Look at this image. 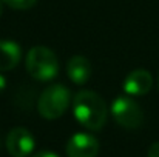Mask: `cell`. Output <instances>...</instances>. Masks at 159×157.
<instances>
[{
	"instance_id": "cell-1",
	"label": "cell",
	"mask_w": 159,
	"mask_h": 157,
	"mask_svg": "<svg viewBox=\"0 0 159 157\" xmlns=\"http://www.w3.org/2000/svg\"><path fill=\"white\" fill-rule=\"evenodd\" d=\"M74 119L90 131H99L104 128L108 117V109L104 99L94 91H79L73 99Z\"/></svg>"
},
{
	"instance_id": "cell-5",
	"label": "cell",
	"mask_w": 159,
	"mask_h": 157,
	"mask_svg": "<svg viewBox=\"0 0 159 157\" xmlns=\"http://www.w3.org/2000/svg\"><path fill=\"white\" fill-rule=\"evenodd\" d=\"M34 146L36 140L26 128H14L6 136V150L12 157H28Z\"/></svg>"
},
{
	"instance_id": "cell-14",
	"label": "cell",
	"mask_w": 159,
	"mask_h": 157,
	"mask_svg": "<svg viewBox=\"0 0 159 157\" xmlns=\"http://www.w3.org/2000/svg\"><path fill=\"white\" fill-rule=\"evenodd\" d=\"M2 14H3V2L0 0V15H2Z\"/></svg>"
},
{
	"instance_id": "cell-15",
	"label": "cell",
	"mask_w": 159,
	"mask_h": 157,
	"mask_svg": "<svg viewBox=\"0 0 159 157\" xmlns=\"http://www.w3.org/2000/svg\"><path fill=\"white\" fill-rule=\"evenodd\" d=\"M158 88H159V80H158Z\"/></svg>"
},
{
	"instance_id": "cell-13",
	"label": "cell",
	"mask_w": 159,
	"mask_h": 157,
	"mask_svg": "<svg viewBox=\"0 0 159 157\" xmlns=\"http://www.w3.org/2000/svg\"><path fill=\"white\" fill-rule=\"evenodd\" d=\"M5 86H6V79H5V77L0 74V93L5 89Z\"/></svg>"
},
{
	"instance_id": "cell-7",
	"label": "cell",
	"mask_w": 159,
	"mask_h": 157,
	"mask_svg": "<svg viewBox=\"0 0 159 157\" xmlns=\"http://www.w3.org/2000/svg\"><path fill=\"white\" fill-rule=\"evenodd\" d=\"M153 86V77L147 69H134L124 80V91L128 96H144Z\"/></svg>"
},
{
	"instance_id": "cell-3",
	"label": "cell",
	"mask_w": 159,
	"mask_h": 157,
	"mask_svg": "<svg viewBox=\"0 0 159 157\" xmlns=\"http://www.w3.org/2000/svg\"><path fill=\"white\" fill-rule=\"evenodd\" d=\"M71 102V94L63 85H51L39 97V114L43 119L54 120L65 114Z\"/></svg>"
},
{
	"instance_id": "cell-4",
	"label": "cell",
	"mask_w": 159,
	"mask_h": 157,
	"mask_svg": "<svg viewBox=\"0 0 159 157\" xmlns=\"http://www.w3.org/2000/svg\"><path fill=\"white\" fill-rule=\"evenodd\" d=\"M111 114L116 123L127 129H136L144 123V111L131 96H119L111 103Z\"/></svg>"
},
{
	"instance_id": "cell-6",
	"label": "cell",
	"mask_w": 159,
	"mask_h": 157,
	"mask_svg": "<svg viewBox=\"0 0 159 157\" xmlns=\"http://www.w3.org/2000/svg\"><path fill=\"white\" fill-rule=\"evenodd\" d=\"M99 142L94 136L88 133H77L70 137L65 151L68 157H96L99 154Z\"/></svg>"
},
{
	"instance_id": "cell-2",
	"label": "cell",
	"mask_w": 159,
	"mask_h": 157,
	"mask_svg": "<svg viewBox=\"0 0 159 157\" xmlns=\"http://www.w3.org/2000/svg\"><path fill=\"white\" fill-rule=\"evenodd\" d=\"M25 66L28 74L39 82H48L59 74V60L47 46L31 48L26 54Z\"/></svg>"
},
{
	"instance_id": "cell-9",
	"label": "cell",
	"mask_w": 159,
	"mask_h": 157,
	"mask_svg": "<svg viewBox=\"0 0 159 157\" xmlns=\"http://www.w3.org/2000/svg\"><path fill=\"white\" fill-rule=\"evenodd\" d=\"M22 59L20 46L12 40H0V72L11 71Z\"/></svg>"
},
{
	"instance_id": "cell-8",
	"label": "cell",
	"mask_w": 159,
	"mask_h": 157,
	"mask_svg": "<svg viewBox=\"0 0 159 157\" xmlns=\"http://www.w3.org/2000/svg\"><path fill=\"white\" fill-rule=\"evenodd\" d=\"M66 74L70 80L76 85H84L91 77V65L90 60L84 55H74L66 63Z\"/></svg>"
},
{
	"instance_id": "cell-12",
	"label": "cell",
	"mask_w": 159,
	"mask_h": 157,
	"mask_svg": "<svg viewBox=\"0 0 159 157\" xmlns=\"http://www.w3.org/2000/svg\"><path fill=\"white\" fill-rule=\"evenodd\" d=\"M33 157H59L56 153L53 151H39L37 154H34Z\"/></svg>"
},
{
	"instance_id": "cell-10",
	"label": "cell",
	"mask_w": 159,
	"mask_h": 157,
	"mask_svg": "<svg viewBox=\"0 0 159 157\" xmlns=\"http://www.w3.org/2000/svg\"><path fill=\"white\" fill-rule=\"evenodd\" d=\"M5 5H8L9 8L12 9H17V11H25V9H30L36 5L37 0H2Z\"/></svg>"
},
{
	"instance_id": "cell-11",
	"label": "cell",
	"mask_w": 159,
	"mask_h": 157,
	"mask_svg": "<svg viewBox=\"0 0 159 157\" xmlns=\"http://www.w3.org/2000/svg\"><path fill=\"white\" fill-rule=\"evenodd\" d=\"M147 157H159V142L153 143V145H152V146L148 148Z\"/></svg>"
}]
</instances>
